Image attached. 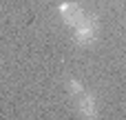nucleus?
Returning <instances> with one entry per match:
<instances>
[{"instance_id":"2","label":"nucleus","mask_w":126,"mask_h":120,"mask_svg":"<svg viewBox=\"0 0 126 120\" xmlns=\"http://www.w3.org/2000/svg\"><path fill=\"white\" fill-rule=\"evenodd\" d=\"M58 11H60L62 22L69 24V27H75V24L82 20V16H84V11H82V7H80L78 2H62V4L58 7Z\"/></svg>"},{"instance_id":"4","label":"nucleus","mask_w":126,"mask_h":120,"mask_svg":"<svg viewBox=\"0 0 126 120\" xmlns=\"http://www.w3.org/2000/svg\"><path fill=\"white\" fill-rule=\"evenodd\" d=\"M66 91H69L71 96H82L84 87H82V82H80V80H75V78H69V80H66Z\"/></svg>"},{"instance_id":"3","label":"nucleus","mask_w":126,"mask_h":120,"mask_svg":"<svg viewBox=\"0 0 126 120\" xmlns=\"http://www.w3.org/2000/svg\"><path fill=\"white\" fill-rule=\"evenodd\" d=\"M78 111H80L82 118H95L97 116V100H95V96L82 91V98L78 102Z\"/></svg>"},{"instance_id":"1","label":"nucleus","mask_w":126,"mask_h":120,"mask_svg":"<svg viewBox=\"0 0 126 120\" xmlns=\"http://www.w3.org/2000/svg\"><path fill=\"white\" fill-rule=\"evenodd\" d=\"M97 31H100V18L97 16H82V20L73 27V38L78 45L86 47V45L95 42Z\"/></svg>"}]
</instances>
